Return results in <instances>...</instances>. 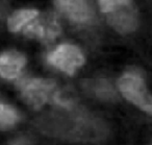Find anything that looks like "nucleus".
<instances>
[{"label": "nucleus", "instance_id": "nucleus-5", "mask_svg": "<svg viewBox=\"0 0 152 145\" xmlns=\"http://www.w3.org/2000/svg\"><path fill=\"white\" fill-rule=\"evenodd\" d=\"M59 30L61 28L54 16L47 15L28 25L24 32L26 36L31 38L40 39L42 41H52L59 34Z\"/></svg>", "mask_w": 152, "mask_h": 145}, {"label": "nucleus", "instance_id": "nucleus-3", "mask_svg": "<svg viewBox=\"0 0 152 145\" xmlns=\"http://www.w3.org/2000/svg\"><path fill=\"white\" fill-rule=\"evenodd\" d=\"M22 98L34 109H40L51 97L55 90V82L52 79L30 78L19 82Z\"/></svg>", "mask_w": 152, "mask_h": 145}, {"label": "nucleus", "instance_id": "nucleus-10", "mask_svg": "<svg viewBox=\"0 0 152 145\" xmlns=\"http://www.w3.org/2000/svg\"><path fill=\"white\" fill-rule=\"evenodd\" d=\"M13 145H28L27 141H25L24 139H20V140H17Z\"/></svg>", "mask_w": 152, "mask_h": 145}, {"label": "nucleus", "instance_id": "nucleus-8", "mask_svg": "<svg viewBox=\"0 0 152 145\" xmlns=\"http://www.w3.org/2000/svg\"><path fill=\"white\" fill-rule=\"evenodd\" d=\"M39 16V12L36 10H20L17 11L9 18L7 26L11 32H19L25 24Z\"/></svg>", "mask_w": 152, "mask_h": 145}, {"label": "nucleus", "instance_id": "nucleus-2", "mask_svg": "<svg viewBox=\"0 0 152 145\" xmlns=\"http://www.w3.org/2000/svg\"><path fill=\"white\" fill-rule=\"evenodd\" d=\"M119 89L129 101L152 115V95L140 76L133 73L123 75L119 80Z\"/></svg>", "mask_w": 152, "mask_h": 145}, {"label": "nucleus", "instance_id": "nucleus-9", "mask_svg": "<svg viewBox=\"0 0 152 145\" xmlns=\"http://www.w3.org/2000/svg\"><path fill=\"white\" fill-rule=\"evenodd\" d=\"M18 121V114L9 105L0 102V130L12 127Z\"/></svg>", "mask_w": 152, "mask_h": 145}, {"label": "nucleus", "instance_id": "nucleus-7", "mask_svg": "<svg viewBox=\"0 0 152 145\" xmlns=\"http://www.w3.org/2000/svg\"><path fill=\"white\" fill-rule=\"evenodd\" d=\"M24 54L15 50L5 51L0 54V76L7 79L17 78L22 68L25 66Z\"/></svg>", "mask_w": 152, "mask_h": 145}, {"label": "nucleus", "instance_id": "nucleus-1", "mask_svg": "<svg viewBox=\"0 0 152 145\" xmlns=\"http://www.w3.org/2000/svg\"><path fill=\"white\" fill-rule=\"evenodd\" d=\"M100 9L107 15V21L122 34L133 32L137 27V17L130 1L125 0H101Z\"/></svg>", "mask_w": 152, "mask_h": 145}, {"label": "nucleus", "instance_id": "nucleus-6", "mask_svg": "<svg viewBox=\"0 0 152 145\" xmlns=\"http://www.w3.org/2000/svg\"><path fill=\"white\" fill-rule=\"evenodd\" d=\"M56 7L67 16L71 21L76 23H87L93 19L94 11L85 1H54Z\"/></svg>", "mask_w": 152, "mask_h": 145}, {"label": "nucleus", "instance_id": "nucleus-4", "mask_svg": "<svg viewBox=\"0 0 152 145\" xmlns=\"http://www.w3.org/2000/svg\"><path fill=\"white\" fill-rule=\"evenodd\" d=\"M48 62L67 74H72L85 63V57L78 47L71 44H63L48 55Z\"/></svg>", "mask_w": 152, "mask_h": 145}]
</instances>
